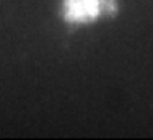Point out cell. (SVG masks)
<instances>
[{
    "label": "cell",
    "instance_id": "cell-1",
    "mask_svg": "<svg viewBox=\"0 0 153 140\" xmlns=\"http://www.w3.org/2000/svg\"><path fill=\"white\" fill-rule=\"evenodd\" d=\"M117 10L114 0H65L64 16L70 23H88L101 13H114Z\"/></svg>",
    "mask_w": 153,
    "mask_h": 140
}]
</instances>
